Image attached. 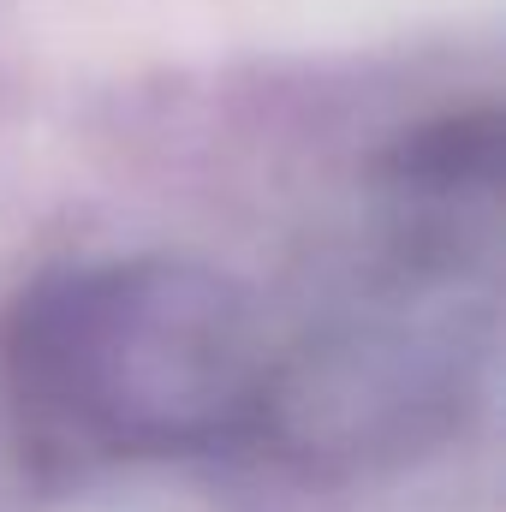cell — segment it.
<instances>
[{
	"label": "cell",
	"mask_w": 506,
	"mask_h": 512,
	"mask_svg": "<svg viewBox=\"0 0 506 512\" xmlns=\"http://www.w3.org/2000/svg\"><path fill=\"white\" fill-rule=\"evenodd\" d=\"M0 358L30 429L72 453H179L274 399L251 298L173 256L42 274L12 304Z\"/></svg>",
	"instance_id": "1"
}]
</instances>
